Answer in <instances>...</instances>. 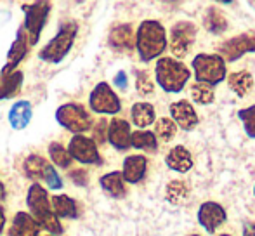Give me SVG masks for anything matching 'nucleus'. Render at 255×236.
Segmentation results:
<instances>
[{
	"label": "nucleus",
	"instance_id": "43",
	"mask_svg": "<svg viewBox=\"0 0 255 236\" xmlns=\"http://www.w3.org/2000/svg\"><path fill=\"white\" fill-rule=\"evenodd\" d=\"M0 91H2V75H0Z\"/></svg>",
	"mask_w": 255,
	"mask_h": 236
},
{
	"label": "nucleus",
	"instance_id": "36",
	"mask_svg": "<svg viewBox=\"0 0 255 236\" xmlns=\"http://www.w3.org/2000/svg\"><path fill=\"white\" fill-rule=\"evenodd\" d=\"M238 117H240V120L243 121V127H245L247 134L255 139V105L249 106V108H245V110H240Z\"/></svg>",
	"mask_w": 255,
	"mask_h": 236
},
{
	"label": "nucleus",
	"instance_id": "10",
	"mask_svg": "<svg viewBox=\"0 0 255 236\" xmlns=\"http://www.w3.org/2000/svg\"><path fill=\"white\" fill-rule=\"evenodd\" d=\"M219 52L221 58L228 61H236L247 52H255V33H243L229 38L219 47Z\"/></svg>",
	"mask_w": 255,
	"mask_h": 236
},
{
	"label": "nucleus",
	"instance_id": "21",
	"mask_svg": "<svg viewBox=\"0 0 255 236\" xmlns=\"http://www.w3.org/2000/svg\"><path fill=\"white\" fill-rule=\"evenodd\" d=\"M110 45L118 51H132L135 45V37L130 24H118L110 31Z\"/></svg>",
	"mask_w": 255,
	"mask_h": 236
},
{
	"label": "nucleus",
	"instance_id": "41",
	"mask_svg": "<svg viewBox=\"0 0 255 236\" xmlns=\"http://www.w3.org/2000/svg\"><path fill=\"white\" fill-rule=\"evenodd\" d=\"M243 236H255V223H249L243 230Z\"/></svg>",
	"mask_w": 255,
	"mask_h": 236
},
{
	"label": "nucleus",
	"instance_id": "26",
	"mask_svg": "<svg viewBox=\"0 0 255 236\" xmlns=\"http://www.w3.org/2000/svg\"><path fill=\"white\" fill-rule=\"evenodd\" d=\"M188 196H189V188L181 179H174V181L168 182L167 188H165V198H167V202L174 203V205L184 203Z\"/></svg>",
	"mask_w": 255,
	"mask_h": 236
},
{
	"label": "nucleus",
	"instance_id": "27",
	"mask_svg": "<svg viewBox=\"0 0 255 236\" xmlns=\"http://www.w3.org/2000/svg\"><path fill=\"white\" fill-rule=\"evenodd\" d=\"M203 24L210 33L219 35V33H222V31H226V28H228V19H226V16L219 9L208 7L203 17Z\"/></svg>",
	"mask_w": 255,
	"mask_h": 236
},
{
	"label": "nucleus",
	"instance_id": "22",
	"mask_svg": "<svg viewBox=\"0 0 255 236\" xmlns=\"http://www.w3.org/2000/svg\"><path fill=\"white\" fill-rule=\"evenodd\" d=\"M99 186H101L103 191L106 193V195H110L111 198H124V196L127 195L125 181H124V177H122V172H118V170L108 172L99 177Z\"/></svg>",
	"mask_w": 255,
	"mask_h": 236
},
{
	"label": "nucleus",
	"instance_id": "8",
	"mask_svg": "<svg viewBox=\"0 0 255 236\" xmlns=\"http://www.w3.org/2000/svg\"><path fill=\"white\" fill-rule=\"evenodd\" d=\"M66 149L71 160L82 163V165H101L103 163V156L98 149V144L87 135H71Z\"/></svg>",
	"mask_w": 255,
	"mask_h": 236
},
{
	"label": "nucleus",
	"instance_id": "23",
	"mask_svg": "<svg viewBox=\"0 0 255 236\" xmlns=\"http://www.w3.org/2000/svg\"><path fill=\"white\" fill-rule=\"evenodd\" d=\"M24 75L19 70L14 71L10 75H2V91H0V101H5V99H12L16 94L21 92L23 87Z\"/></svg>",
	"mask_w": 255,
	"mask_h": 236
},
{
	"label": "nucleus",
	"instance_id": "35",
	"mask_svg": "<svg viewBox=\"0 0 255 236\" xmlns=\"http://www.w3.org/2000/svg\"><path fill=\"white\" fill-rule=\"evenodd\" d=\"M42 179L45 181V184H47L49 189H54V191H59V189H63V179H61V176L57 174L56 167L52 165V163H47L44 169V176H42Z\"/></svg>",
	"mask_w": 255,
	"mask_h": 236
},
{
	"label": "nucleus",
	"instance_id": "37",
	"mask_svg": "<svg viewBox=\"0 0 255 236\" xmlns=\"http://www.w3.org/2000/svg\"><path fill=\"white\" fill-rule=\"evenodd\" d=\"M92 141L96 142V144H104V142L108 141V121L106 120H99L98 123L92 125Z\"/></svg>",
	"mask_w": 255,
	"mask_h": 236
},
{
	"label": "nucleus",
	"instance_id": "9",
	"mask_svg": "<svg viewBox=\"0 0 255 236\" xmlns=\"http://www.w3.org/2000/svg\"><path fill=\"white\" fill-rule=\"evenodd\" d=\"M196 28L193 23L181 21L175 23L170 30V51L177 59H182L188 56V51L195 44Z\"/></svg>",
	"mask_w": 255,
	"mask_h": 236
},
{
	"label": "nucleus",
	"instance_id": "15",
	"mask_svg": "<svg viewBox=\"0 0 255 236\" xmlns=\"http://www.w3.org/2000/svg\"><path fill=\"white\" fill-rule=\"evenodd\" d=\"M170 115L175 125L182 128V130H193L198 125V115H196L195 108L191 106V103L181 99L177 103L170 105Z\"/></svg>",
	"mask_w": 255,
	"mask_h": 236
},
{
	"label": "nucleus",
	"instance_id": "3",
	"mask_svg": "<svg viewBox=\"0 0 255 236\" xmlns=\"http://www.w3.org/2000/svg\"><path fill=\"white\" fill-rule=\"evenodd\" d=\"M154 75H156V82L165 92L168 94H177L184 89L188 84L189 77V68L184 66L181 61H175L172 58H161L158 59L156 68H154Z\"/></svg>",
	"mask_w": 255,
	"mask_h": 236
},
{
	"label": "nucleus",
	"instance_id": "46",
	"mask_svg": "<svg viewBox=\"0 0 255 236\" xmlns=\"http://www.w3.org/2000/svg\"><path fill=\"white\" fill-rule=\"evenodd\" d=\"M191 236H198V235H191Z\"/></svg>",
	"mask_w": 255,
	"mask_h": 236
},
{
	"label": "nucleus",
	"instance_id": "4",
	"mask_svg": "<svg viewBox=\"0 0 255 236\" xmlns=\"http://www.w3.org/2000/svg\"><path fill=\"white\" fill-rule=\"evenodd\" d=\"M56 121L73 135H84L94 125L91 112L80 103H64V105H61L56 110Z\"/></svg>",
	"mask_w": 255,
	"mask_h": 236
},
{
	"label": "nucleus",
	"instance_id": "6",
	"mask_svg": "<svg viewBox=\"0 0 255 236\" xmlns=\"http://www.w3.org/2000/svg\"><path fill=\"white\" fill-rule=\"evenodd\" d=\"M196 82L205 85H217L226 78V64L219 54H198L193 59Z\"/></svg>",
	"mask_w": 255,
	"mask_h": 236
},
{
	"label": "nucleus",
	"instance_id": "38",
	"mask_svg": "<svg viewBox=\"0 0 255 236\" xmlns=\"http://www.w3.org/2000/svg\"><path fill=\"white\" fill-rule=\"evenodd\" d=\"M68 177H70V181L73 182L75 186H80V188L89 184V172L85 169H71Z\"/></svg>",
	"mask_w": 255,
	"mask_h": 236
},
{
	"label": "nucleus",
	"instance_id": "34",
	"mask_svg": "<svg viewBox=\"0 0 255 236\" xmlns=\"http://www.w3.org/2000/svg\"><path fill=\"white\" fill-rule=\"evenodd\" d=\"M135 89L141 96H151L154 92V84L149 78V73L146 70H139L135 77Z\"/></svg>",
	"mask_w": 255,
	"mask_h": 236
},
{
	"label": "nucleus",
	"instance_id": "47",
	"mask_svg": "<svg viewBox=\"0 0 255 236\" xmlns=\"http://www.w3.org/2000/svg\"><path fill=\"white\" fill-rule=\"evenodd\" d=\"M254 193H255V188H254Z\"/></svg>",
	"mask_w": 255,
	"mask_h": 236
},
{
	"label": "nucleus",
	"instance_id": "33",
	"mask_svg": "<svg viewBox=\"0 0 255 236\" xmlns=\"http://www.w3.org/2000/svg\"><path fill=\"white\" fill-rule=\"evenodd\" d=\"M191 96L198 105H212L215 99L214 89L210 85L200 84V82H195L191 85Z\"/></svg>",
	"mask_w": 255,
	"mask_h": 236
},
{
	"label": "nucleus",
	"instance_id": "32",
	"mask_svg": "<svg viewBox=\"0 0 255 236\" xmlns=\"http://www.w3.org/2000/svg\"><path fill=\"white\" fill-rule=\"evenodd\" d=\"M153 134L158 135L163 142H168L177 134V125L174 123L172 118H160V120H156V123H154Z\"/></svg>",
	"mask_w": 255,
	"mask_h": 236
},
{
	"label": "nucleus",
	"instance_id": "16",
	"mask_svg": "<svg viewBox=\"0 0 255 236\" xmlns=\"http://www.w3.org/2000/svg\"><path fill=\"white\" fill-rule=\"evenodd\" d=\"M40 226L28 212H16L10 221L9 236H40Z\"/></svg>",
	"mask_w": 255,
	"mask_h": 236
},
{
	"label": "nucleus",
	"instance_id": "28",
	"mask_svg": "<svg viewBox=\"0 0 255 236\" xmlns=\"http://www.w3.org/2000/svg\"><path fill=\"white\" fill-rule=\"evenodd\" d=\"M130 146H134L137 149H144V151H156V135L149 130H135L130 135Z\"/></svg>",
	"mask_w": 255,
	"mask_h": 236
},
{
	"label": "nucleus",
	"instance_id": "40",
	"mask_svg": "<svg viewBox=\"0 0 255 236\" xmlns=\"http://www.w3.org/2000/svg\"><path fill=\"white\" fill-rule=\"evenodd\" d=\"M5 224H7V217H5V210H3L2 203H0V236L5 231Z\"/></svg>",
	"mask_w": 255,
	"mask_h": 236
},
{
	"label": "nucleus",
	"instance_id": "1",
	"mask_svg": "<svg viewBox=\"0 0 255 236\" xmlns=\"http://www.w3.org/2000/svg\"><path fill=\"white\" fill-rule=\"evenodd\" d=\"M135 49L142 63L156 59L167 47V33L160 21L146 19L135 31Z\"/></svg>",
	"mask_w": 255,
	"mask_h": 236
},
{
	"label": "nucleus",
	"instance_id": "31",
	"mask_svg": "<svg viewBox=\"0 0 255 236\" xmlns=\"http://www.w3.org/2000/svg\"><path fill=\"white\" fill-rule=\"evenodd\" d=\"M33 219L38 223V226H40V230L49 231V233H51L52 236H59V235H63V233H64L63 224H61V221L57 219L56 216H54L52 210H51V212H44V214H40V216L33 217Z\"/></svg>",
	"mask_w": 255,
	"mask_h": 236
},
{
	"label": "nucleus",
	"instance_id": "45",
	"mask_svg": "<svg viewBox=\"0 0 255 236\" xmlns=\"http://www.w3.org/2000/svg\"><path fill=\"white\" fill-rule=\"evenodd\" d=\"M221 236H229V235H221Z\"/></svg>",
	"mask_w": 255,
	"mask_h": 236
},
{
	"label": "nucleus",
	"instance_id": "7",
	"mask_svg": "<svg viewBox=\"0 0 255 236\" xmlns=\"http://www.w3.org/2000/svg\"><path fill=\"white\" fill-rule=\"evenodd\" d=\"M89 106L92 112L99 113V115H117L122 110L120 98L108 82H99L92 89L91 96H89Z\"/></svg>",
	"mask_w": 255,
	"mask_h": 236
},
{
	"label": "nucleus",
	"instance_id": "30",
	"mask_svg": "<svg viewBox=\"0 0 255 236\" xmlns=\"http://www.w3.org/2000/svg\"><path fill=\"white\" fill-rule=\"evenodd\" d=\"M47 160L40 155H28L23 162V169L30 179H42L44 176V169L47 165Z\"/></svg>",
	"mask_w": 255,
	"mask_h": 236
},
{
	"label": "nucleus",
	"instance_id": "13",
	"mask_svg": "<svg viewBox=\"0 0 255 236\" xmlns=\"http://www.w3.org/2000/svg\"><path fill=\"white\" fill-rule=\"evenodd\" d=\"M198 221L208 233H215L224 224L226 210L217 202H205L198 209Z\"/></svg>",
	"mask_w": 255,
	"mask_h": 236
},
{
	"label": "nucleus",
	"instance_id": "18",
	"mask_svg": "<svg viewBox=\"0 0 255 236\" xmlns=\"http://www.w3.org/2000/svg\"><path fill=\"white\" fill-rule=\"evenodd\" d=\"M31 117H33V108H31V103L26 99H19L10 106L9 113H7V120H9L10 127L14 130H23L30 125Z\"/></svg>",
	"mask_w": 255,
	"mask_h": 236
},
{
	"label": "nucleus",
	"instance_id": "5",
	"mask_svg": "<svg viewBox=\"0 0 255 236\" xmlns=\"http://www.w3.org/2000/svg\"><path fill=\"white\" fill-rule=\"evenodd\" d=\"M23 12H24V23L21 26V30H23L30 47H33V45L38 44L42 30H44L45 23H47V17L51 14V3L49 2L23 3Z\"/></svg>",
	"mask_w": 255,
	"mask_h": 236
},
{
	"label": "nucleus",
	"instance_id": "39",
	"mask_svg": "<svg viewBox=\"0 0 255 236\" xmlns=\"http://www.w3.org/2000/svg\"><path fill=\"white\" fill-rule=\"evenodd\" d=\"M113 84L117 85L118 89H122V91H125V89L128 87V82H127V73L125 71H118L117 75H115V80Z\"/></svg>",
	"mask_w": 255,
	"mask_h": 236
},
{
	"label": "nucleus",
	"instance_id": "24",
	"mask_svg": "<svg viewBox=\"0 0 255 236\" xmlns=\"http://www.w3.org/2000/svg\"><path fill=\"white\" fill-rule=\"evenodd\" d=\"M228 85H229V89H233V91L236 92L238 98H245L254 87V77L245 70L235 71V73L229 75Z\"/></svg>",
	"mask_w": 255,
	"mask_h": 236
},
{
	"label": "nucleus",
	"instance_id": "14",
	"mask_svg": "<svg viewBox=\"0 0 255 236\" xmlns=\"http://www.w3.org/2000/svg\"><path fill=\"white\" fill-rule=\"evenodd\" d=\"M26 205L30 209V212L33 217L40 216L44 212H51V196H49V191L40 184V182H33L30 184L26 193Z\"/></svg>",
	"mask_w": 255,
	"mask_h": 236
},
{
	"label": "nucleus",
	"instance_id": "2",
	"mask_svg": "<svg viewBox=\"0 0 255 236\" xmlns=\"http://www.w3.org/2000/svg\"><path fill=\"white\" fill-rule=\"evenodd\" d=\"M77 35H78V24L75 21H64V23H61V26L57 28V33L38 52V58L44 61V63L59 64L61 61L70 54Z\"/></svg>",
	"mask_w": 255,
	"mask_h": 236
},
{
	"label": "nucleus",
	"instance_id": "44",
	"mask_svg": "<svg viewBox=\"0 0 255 236\" xmlns=\"http://www.w3.org/2000/svg\"><path fill=\"white\" fill-rule=\"evenodd\" d=\"M42 236V235H40ZM44 236H52V235H44Z\"/></svg>",
	"mask_w": 255,
	"mask_h": 236
},
{
	"label": "nucleus",
	"instance_id": "42",
	"mask_svg": "<svg viewBox=\"0 0 255 236\" xmlns=\"http://www.w3.org/2000/svg\"><path fill=\"white\" fill-rule=\"evenodd\" d=\"M5 196V186H3V182L0 181V198H3Z\"/></svg>",
	"mask_w": 255,
	"mask_h": 236
},
{
	"label": "nucleus",
	"instance_id": "25",
	"mask_svg": "<svg viewBox=\"0 0 255 236\" xmlns=\"http://www.w3.org/2000/svg\"><path fill=\"white\" fill-rule=\"evenodd\" d=\"M130 117L134 125H137L139 130L149 127L154 121V108L149 103H135L130 110Z\"/></svg>",
	"mask_w": 255,
	"mask_h": 236
},
{
	"label": "nucleus",
	"instance_id": "29",
	"mask_svg": "<svg viewBox=\"0 0 255 236\" xmlns=\"http://www.w3.org/2000/svg\"><path fill=\"white\" fill-rule=\"evenodd\" d=\"M49 156H51L52 165L59 167V169H70L71 162H73L71 156L68 155V149L57 141H52L49 144Z\"/></svg>",
	"mask_w": 255,
	"mask_h": 236
},
{
	"label": "nucleus",
	"instance_id": "17",
	"mask_svg": "<svg viewBox=\"0 0 255 236\" xmlns=\"http://www.w3.org/2000/svg\"><path fill=\"white\" fill-rule=\"evenodd\" d=\"M148 170V160L142 155H130L124 160V169H122V177L128 184H137L146 176Z\"/></svg>",
	"mask_w": 255,
	"mask_h": 236
},
{
	"label": "nucleus",
	"instance_id": "11",
	"mask_svg": "<svg viewBox=\"0 0 255 236\" xmlns=\"http://www.w3.org/2000/svg\"><path fill=\"white\" fill-rule=\"evenodd\" d=\"M28 51H30V44H28L26 37H24L23 30H17L16 40L10 44L9 52H7V59H5V66L2 68L0 75H10L14 71H17V66L23 63V59L26 58Z\"/></svg>",
	"mask_w": 255,
	"mask_h": 236
},
{
	"label": "nucleus",
	"instance_id": "20",
	"mask_svg": "<svg viewBox=\"0 0 255 236\" xmlns=\"http://www.w3.org/2000/svg\"><path fill=\"white\" fill-rule=\"evenodd\" d=\"M165 163L170 170H175V172H188L193 167V156L184 146H175L165 156Z\"/></svg>",
	"mask_w": 255,
	"mask_h": 236
},
{
	"label": "nucleus",
	"instance_id": "19",
	"mask_svg": "<svg viewBox=\"0 0 255 236\" xmlns=\"http://www.w3.org/2000/svg\"><path fill=\"white\" fill-rule=\"evenodd\" d=\"M51 209L52 214L57 219H77L80 216V210H78V203L75 202L71 196L59 193V195L51 196Z\"/></svg>",
	"mask_w": 255,
	"mask_h": 236
},
{
	"label": "nucleus",
	"instance_id": "12",
	"mask_svg": "<svg viewBox=\"0 0 255 236\" xmlns=\"http://www.w3.org/2000/svg\"><path fill=\"white\" fill-rule=\"evenodd\" d=\"M130 123L124 118H113L108 123V142L118 151H125L130 148Z\"/></svg>",
	"mask_w": 255,
	"mask_h": 236
}]
</instances>
